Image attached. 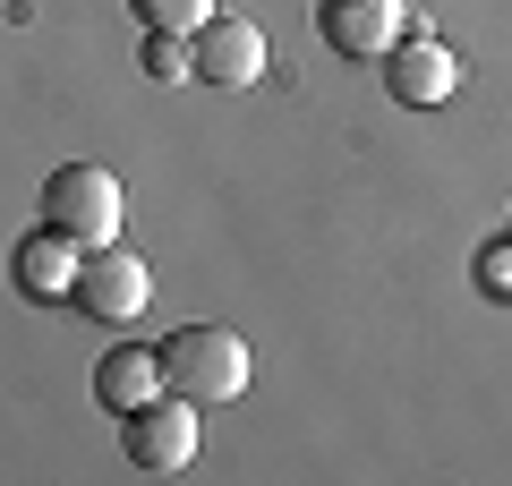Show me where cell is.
Wrapping results in <instances>:
<instances>
[{"instance_id":"9c48e42d","label":"cell","mask_w":512,"mask_h":486,"mask_svg":"<svg viewBox=\"0 0 512 486\" xmlns=\"http://www.w3.org/2000/svg\"><path fill=\"white\" fill-rule=\"evenodd\" d=\"M163 393V359H154V350H111L103 367H94V401H103V410H137V401H154Z\"/></svg>"},{"instance_id":"7a4b0ae2","label":"cell","mask_w":512,"mask_h":486,"mask_svg":"<svg viewBox=\"0 0 512 486\" xmlns=\"http://www.w3.org/2000/svg\"><path fill=\"white\" fill-rule=\"evenodd\" d=\"M43 222L77 248H103L120 239V180H111L103 162H60L52 180H43Z\"/></svg>"},{"instance_id":"6da1fadb","label":"cell","mask_w":512,"mask_h":486,"mask_svg":"<svg viewBox=\"0 0 512 486\" xmlns=\"http://www.w3.org/2000/svg\"><path fill=\"white\" fill-rule=\"evenodd\" d=\"M154 359H163V393H180V401H239L248 367H256L231 324H180Z\"/></svg>"},{"instance_id":"ba28073f","label":"cell","mask_w":512,"mask_h":486,"mask_svg":"<svg viewBox=\"0 0 512 486\" xmlns=\"http://www.w3.org/2000/svg\"><path fill=\"white\" fill-rule=\"evenodd\" d=\"M9 282L26 290V299H69V282H77V239H60L52 222H43V231H26L18 239V256H9Z\"/></svg>"},{"instance_id":"8992f818","label":"cell","mask_w":512,"mask_h":486,"mask_svg":"<svg viewBox=\"0 0 512 486\" xmlns=\"http://www.w3.org/2000/svg\"><path fill=\"white\" fill-rule=\"evenodd\" d=\"M384 94H393V103H410V111H436V103H453V94H461V60L444 52L436 35H419V26H410V35L384 52Z\"/></svg>"},{"instance_id":"30bf717a","label":"cell","mask_w":512,"mask_h":486,"mask_svg":"<svg viewBox=\"0 0 512 486\" xmlns=\"http://www.w3.org/2000/svg\"><path fill=\"white\" fill-rule=\"evenodd\" d=\"M128 18L146 26V35H197L214 18V0H128Z\"/></svg>"},{"instance_id":"277c9868","label":"cell","mask_w":512,"mask_h":486,"mask_svg":"<svg viewBox=\"0 0 512 486\" xmlns=\"http://www.w3.org/2000/svg\"><path fill=\"white\" fill-rule=\"evenodd\" d=\"M128 461L154 469V478L188 469V461H197V401H180V393L137 401V410H128Z\"/></svg>"},{"instance_id":"5b68a950","label":"cell","mask_w":512,"mask_h":486,"mask_svg":"<svg viewBox=\"0 0 512 486\" xmlns=\"http://www.w3.org/2000/svg\"><path fill=\"white\" fill-rule=\"evenodd\" d=\"M256 69H265V35L248 18H205L188 35V77H205L214 94H248Z\"/></svg>"},{"instance_id":"8fae6325","label":"cell","mask_w":512,"mask_h":486,"mask_svg":"<svg viewBox=\"0 0 512 486\" xmlns=\"http://www.w3.org/2000/svg\"><path fill=\"white\" fill-rule=\"evenodd\" d=\"M137 60H146L154 86H180V77H188V35H146V52H137Z\"/></svg>"},{"instance_id":"52a82bcc","label":"cell","mask_w":512,"mask_h":486,"mask_svg":"<svg viewBox=\"0 0 512 486\" xmlns=\"http://www.w3.org/2000/svg\"><path fill=\"white\" fill-rule=\"evenodd\" d=\"M402 26H410L402 0H316V35L342 60H384L402 43Z\"/></svg>"},{"instance_id":"3957f363","label":"cell","mask_w":512,"mask_h":486,"mask_svg":"<svg viewBox=\"0 0 512 486\" xmlns=\"http://www.w3.org/2000/svg\"><path fill=\"white\" fill-rule=\"evenodd\" d=\"M146 265L120 248V239H103V248H77V282H69V307H86L94 324H128L146 316Z\"/></svg>"}]
</instances>
